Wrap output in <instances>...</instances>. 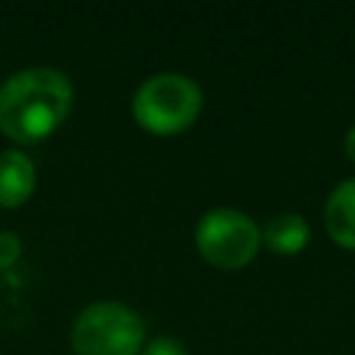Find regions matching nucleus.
<instances>
[{
    "label": "nucleus",
    "instance_id": "f257e3e1",
    "mask_svg": "<svg viewBox=\"0 0 355 355\" xmlns=\"http://www.w3.org/2000/svg\"><path fill=\"white\" fill-rule=\"evenodd\" d=\"M72 105V83L53 67H28L0 86V128L19 141L53 133Z\"/></svg>",
    "mask_w": 355,
    "mask_h": 355
},
{
    "label": "nucleus",
    "instance_id": "f03ea898",
    "mask_svg": "<svg viewBox=\"0 0 355 355\" xmlns=\"http://www.w3.org/2000/svg\"><path fill=\"white\" fill-rule=\"evenodd\" d=\"M144 319L114 300L86 305L72 324L78 355H136L144 344Z\"/></svg>",
    "mask_w": 355,
    "mask_h": 355
},
{
    "label": "nucleus",
    "instance_id": "7ed1b4c3",
    "mask_svg": "<svg viewBox=\"0 0 355 355\" xmlns=\"http://www.w3.org/2000/svg\"><path fill=\"white\" fill-rule=\"evenodd\" d=\"M202 108L200 86L180 72H158L133 94V116L153 133H178Z\"/></svg>",
    "mask_w": 355,
    "mask_h": 355
},
{
    "label": "nucleus",
    "instance_id": "20e7f679",
    "mask_svg": "<svg viewBox=\"0 0 355 355\" xmlns=\"http://www.w3.org/2000/svg\"><path fill=\"white\" fill-rule=\"evenodd\" d=\"M197 250L205 261L222 269H239L252 261L261 244L258 225L236 208H214L200 216L194 230Z\"/></svg>",
    "mask_w": 355,
    "mask_h": 355
},
{
    "label": "nucleus",
    "instance_id": "39448f33",
    "mask_svg": "<svg viewBox=\"0 0 355 355\" xmlns=\"http://www.w3.org/2000/svg\"><path fill=\"white\" fill-rule=\"evenodd\" d=\"M324 227L338 247L355 250V178L341 180L330 191L324 202Z\"/></svg>",
    "mask_w": 355,
    "mask_h": 355
},
{
    "label": "nucleus",
    "instance_id": "423d86ee",
    "mask_svg": "<svg viewBox=\"0 0 355 355\" xmlns=\"http://www.w3.org/2000/svg\"><path fill=\"white\" fill-rule=\"evenodd\" d=\"M36 183V166L22 150L0 153V205H22Z\"/></svg>",
    "mask_w": 355,
    "mask_h": 355
},
{
    "label": "nucleus",
    "instance_id": "0eeeda50",
    "mask_svg": "<svg viewBox=\"0 0 355 355\" xmlns=\"http://www.w3.org/2000/svg\"><path fill=\"white\" fill-rule=\"evenodd\" d=\"M308 236H311L308 222H305L300 214H288V211L275 214V216L263 225V230H261L263 244H266L272 252H280V255H294V252H300V250L308 244Z\"/></svg>",
    "mask_w": 355,
    "mask_h": 355
},
{
    "label": "nucleus",
    "instance_id": "6e6552de",
    "mask_svg": "<svg viewBox=\"0 0 355 355\" xmlns=\"http://www.w3.org/2000/svg\"><path fill=\"white\" fill-rule=\"evenodd\" d=\"M22 255V241L11 230H0V269H8Z\"/></svg>",
    "mask_w": 355,
    "mask_h": 355
},
{
    "label": "nucleus",
    "instance_id": "1a4fd4ad",
    "mask_svg": "<svg viewBox=\"0 0 355 355\" xmlns=\"http://www.w3.org/2000/svg\"><path fill=\"white\" fill-rule=\"evenodd\" d=\"M141 355H189V349L172 336H158L144 347Z\"/></svg>",
    "mask_w": 355,
    "mask_h": 355
},
{
    "label": "nucleus",
    "instance_id": "9d476101",
    "mask_svg": "<svg viewBox=\"0 0 355 355\" xmlns=\"http://www.w3.org/2000/svg\"><path fill=\"white\" fill-rule=\"evenodd\" d=\"M344 153H347V158L355 164V128H349V133L344 136Z\"/></svg>",
    "mask_w": 355,
    "mask_h": 355
}]
</instances>
